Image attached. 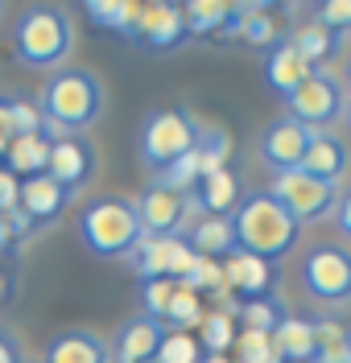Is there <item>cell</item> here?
Instances as JSON below:
<instances>
[{"instance_id":"6da1fadb","label":"cell","mask_w":351,"mask_h":363,"mask_svg":"<svg viewBox=\"0 0 351 363\" xmlns=\"http://www.w3.org/2000/svg\"><path fill=\"white\" fill-rule=\"evenodd\" d=\"M232 231H235V248H244V252H252V256H260V260H269V264H277L281 256L294 252L298 235H302V223L269 190H257L232 215Z\"/></svg>"},{"instance_id":"7a4b0ae2","label":"cell","mask_w":351,"mask_h":363,"mask_svg":"<svg viewBox=\"0 0 351 363\" xmlns=\"http://www.w3.org/2000/svg\"><path fill=\"white\" fill-rule=\"evenodd\" d=\"M79 240L83 248L99 256V260H120V256H137L145 244V227H140L137 203L120 199V194H99L83 206L79 215Z\"/></svg>"},{"instance_id":"3957f363","label":"cell","mask_w":351,"mask_h":363,"mask_svg":"<svg viewBox=\"0 0 351 363\" xmlns=\"http://www.w3.org/2000/svg\"><path fill=\"white\" fill-rule=\"evenodd\" d=\"M70 45H74L70 17L62 9H54V4L25 9L21 21L13 25V54L29 70H58L67 62Z\"/></svg>"},{"instance_id":"277c9868","label":"cell","mask_w":351,"mask_h":363,"mask_svg":"<svg viewBox=\"0 0 351 363\" xmlns=\"http://www.w3.org/2000/svg\"><path fill=\"white\" fill-rule=\"evenodd\" d=\"M42 120L54 124L58 133H79L87 128L99 108H104V91H99V79L91 70L79 67H62L50 74V83L42 87Z\"/></svg>"},{"instance_id":"5b68a950","label":"cell","mask_w":351,"mask_h":363,"mask_svg":"<svg viewBox=\"0 0 351 363\" xmlns=\"http://www.w3.org/2000/svg\"><path fill=\"white\" fill-rule=\"evenodd\" d=\"M199 120L186 112V108H157V112L145 116V124H140V161L153 169V174H162L169 169L174 161H182L194 153V145H199Z\"/></svg>"},{"instance_id":"8992f818","label":"cell","mask_w":351,"mask_h":363,"mask_svg":"<svg viewBox=\"0 0 351 363\" xmlns=\"http://www.w3.org/2000/svg\"><path fill=\"white\" fill-rule=\"evenodd\" d=\"M343 112H347V91L330 70H314L302 87L285 99V116H294L310 133H327V124H335Z\"/></svg>"},{"instance_id":"52a82bcc","label":"cell","mask_w":351,"mask_h":363,"mask_svg":"<svg viewBox=\"0 0 351 363\" xmlns=\"http://www.w3.org/2000/svg\"><path fill=\"white\" fill-rule=\"evenodd\" d=\"M306 294L323 306H347L351 301V252L343 244H318L302 260Z\"/></svg>"},{"instance_id":"ba28073f","label":"cell","mask_w":351,"mask_h":363,"mask_svg":"<svg viewBox=\"0 0 351 363\" xmlns=\"http://www.w3.org/2000/svg\"><path fill=\"white\" fill-rule=\"evenodd\" d=\"M269 194L277 199L298 223H314V219H327L335 215V206H339V186H330V182H318L302 174V169H289V174H273V186H269Z\"/></svg>"},{"instance_id":"9c48e42d","label":"cell","mask_w":351,"mask_h":363,"mask_svg":"<svg viewBox=\"0 0 351 363\" xmlns=\"http://www.w3.org/2000/svg\"><path fill=\"white\" fill-rule=\"evenodd\" d=\"M199 269V252L186 235H145L137 248L140 281H190Z\"/></svg>"},{"instance_id":"30bf717a","label":"cell","mask_w":351,"mask_h":363,"mask_svg":"<svg viewBox=\"0 0 351 363\" xmlns=\"http://www.w3.org/2000/svg\"><path fill=\"white\" fill-rule=\"evenodd\" d=\"M199 211L194 194H178V190H165V186H149L137 203L140 227L145 235H182V227L190 231V215Z\"/></svg>"},{"instance_id":"8fae6325","label":"cell","mask_w":351,"mask_h":363,"mask_svg":"<svg viewBox=\"0 0 351 363\" xmlns=\"http://www.w3.org/2000/svg\"><path fill=\"white\" fill-rule=\"evenodd\" d=\"M310 128L306 124H298L294 116H281V120H273L269 128H264V136H260V157H264V165L273 169V174H289V169H302V157L306 149H310Z\"/></svg>"},{"instance_id":"7c38bea8","label":"cell","mask_w":351,"mask_h":363,"mask_svg":"<svg viewBox=\"0 0 351 363\" xmlns=\"http://www.w3.org/2000/svg\"><path fill=\"white\" fill-rule=\"evenodd\" d=\"M219 264H223V285L232 294H240L244 301L269 297L273 285H277V264H269V260H260V256H252V252H244V248H232Z\"/></svg>"},{"instance_id":"4fadbf2b","label":"cell","mask_w":351,"mask_h":363,"mask_svg":"<svg viewBox=\"0 0 351 363\" xmlns=\"http://www.w3.org/2000/svg\"><path fill=\"white\" fill-rule=\"evenodd\" d=\"M95 169V157H91V145L83 140V136H58V140H50V165H46V178H54L67 194H74L83 182L91 178Z\"/></svg>"},{"instance_id":"5bb4252c","label":"cell","mask_w":351,"mask_h":363,"mask_svg":"<svg viewBox=\"0 0 351 363\" xmlns=\"http://www.w3.org/2000/svg\"><path fill=\"white\" fill-rule=\"evenodd\" d=\"M190 38L186 13L182 4H165V0H149L140 4V25H137V42H145L149 50H174Z\"/></svg>"},{"instance_id":"9a60e30c","label":"cell","mask_w":351,"mask_h":363,"mask_svg":"<svg viewBox=\"0 0 351 363\" xmlns=\"http://www.w3.org/2000/svg\"><path fill=\"white\" fill-rule=\"evenodd\" d=\"M162 339H165L162 322H153L145 314L128 318L112 339V363H153L157 351H162Z\"/></svg>"},{"instance_id":"2e32d148","label":"cell","mask_w":351,"mask_h":363,"mask_svg":"<svg viewBox=\"0 0 351 363\" xmlns=\"http://www.w3.org/2000/svg\"><path fill=\"white\" fill-rule=\"evenodd\" d=\"M347 145L339 140V136L330 133H314L310 136V149H306V157H302V174H310V178H318V182H330V186H339L343 182V174H347Z\"/></svg>"},{"instance_id":"e0dca14e","label":"cell","mask_w":351,"mask_h":363,"mask_svg":"<svg viewBox=\"0 0 351 363\" xmlns=\"http://www.w3.org/2000/svg\"><path fill=\"white\" fill-rule=\"evenodd\" d=\"M46 363H112V342L91 330H62L50 339Z\"/></svg>"},{"instance_id":"ac0fdd59","label":"cell","mask_w":351,"mask_h":363,"mask_svg":"<svg viewBox=\"0 0 351 363\" xmlns=\"http://www.w3.org/2000/svg\"><path fill=\"white\" fill-rule=\"evenodd\" d=\"M70 199H74V194H67V190L54 178H46V174L21 182V211L29 215V223H54Z\"/></svg>"},{"instance_id":"d6986e66","label":"cell","mask_w":351,"mask_h":363,"mask_svg":"<svg viewBox=\"0 0 351 363\" xmlns=\"http://www.w3.org/2000/svg\"><path fill=\"white\" fill-rule=\"evenodd\" d=\"M194 203H199V211H203L207 219H228V215H235L240 203H244L240 178H235L232 169L207 174V178L199 182V190H194Z\"/></svg>"},{"instance_id":"ffe728a7","label":"cell","mask_w":351,"mask_h":363,"mask_svg":"<svg viewBox=\"0 0 351 363\" xmlns=\"http://www.w3.org/2000/svg\"><path fill=\"white\" fill-rule=\"evenodd\" d=\"M310 74H314V67H306L302 58H298V50L285 42V38H281V42L269 50V58H264V79H269L273 91H281V99H289Z\"/></svg>"},{"instance_id":"44dd1931","label":"cell","mask_w":351,"mask_h":363,"mask_svg":"<svg viewBox=\"0 0 351 363\" xmlns=\"http://www.w3.org/2000/svg\"><path fill=\"white\" fill-rule=\"evenodd\" d=\"M50 165V136L46 133H29V136H13L9 149H4V169L17 178H38L46 174Z\"/></svg>"},{"instance_id":"7402d4cb","label":"cell","mask_w":351,"mask_h":363,"mask_svg":"<svg viewBox=\"0 0 351 363\" xmlns=\"http://www.w3.org/2000/svg\"><path fill=\"white\" fill-rule=\"evenodd\" d=\"M273 342L285 355V363H314L318 355V335H314V322L310 318H285L277 330H273Z\"/></svg>"},{"instance_id":"603a6c76","label":"cell","mask_w":351,"mask_h":363,"mask_svg":"<svg viewBox=\"0 0 351 363\" xmlns=\"http://www.w3.org/2000/svg\"><path fill=\"white\" fill-rule=\"evenodd\" d=\"M190 248L199 252L203 260H223L228 252L235 248V231H232V219H199V223H190L186 231Z\"/></svg>"},{"instance_id":"cb8c5ba5","label":"cell","mask_w":351,"mask_h":363,"mask_svg":"<svg viewBox=\"0 0 351 363\" xmlns=\"http://www.w3.org/2000/svg\"><path fill=\"white\" fill-rule=\"evenodd\" d=\"M87 17H91L99 29H108V33H120V38H133V42H137L140 4H133V0H91V4H87Z\"/></svg>"},{"instance_id":"d4e9b609","label":"cell","mask_w":351,"mask_h":363,"mask_svg":"<svg viewBox=\"0 0 351 363\" xmlns=\"http://www.w3.org/2000/svg\"><path fill=\"white\" fill-rule=\"evenodd\" d=\"M285 318H289L285 301H281L277 294H269V297L240 301V310H235V326H240V330H257V335H273Z\"/></svg>"},{"instance_id":"484cf974","label":"cell","mask_w":351,"mask_h":363,"mask_svg":"<svg viewBox=\"0 0 351 363\" xmlns=\"http://www.w3.org/2000/svg\"><path fill=\"white\" fill-rule=\"evenodd\" d=\"M203 318H207V306H203V294L186 285V281H178L174 285V297H169V310H165V322L169 330H194V326H203Z\"/></svg>"},{"instance_id":"4316f807","label":"cell","mask_w":351,"mask_h":363,"mask_svg":"<svg viewBox=\"0 0 351 363\" xmlns=\"http://www.w3.org/2000/svg\"><path fill=\"white\" fill-rule=\"evenodd\" d=\"M285 42L294 45V50H298V58H302L306 67H314V70H318V62H327L330 54L339 50V42H335V38H330V33H327L318 21L298 25V29H294Z\"/></svg>"},{"instance_id":"83f0119b","label":"cell","mask_w":351,"mask_h":363,"mask_svg":"<svg viewBox=\"0 0 351 363\" xmlns=\"http://www.w3.org/2000/svg\"><path fill=\"white\" fill-rule=\"evenodd\" d=\"M232 153V140L223 128H215V124H203L199 128V145H194V165H199V182L207 178V174H219V169H228L223 161Z\"/></svg>"},{"instance_id":"f1b7e54d","label":"cell","mask_w":351,"mask_h":363,"mask_svg":"<svg viewBox=\"0 0 351 363\" xmlns=\"http://www.w3.org/2000/svg\"><path fill=\"white\" fill-rule=\"evenodd\" d=\"M182 13H186V29L199 38V33H223L228 25H232L235 9L232 4H223V0H199V4H182Z\"/></svg>"},{"instance_id":"f546056e","label":"cell","mask_w":351,"mask_h":363,"mask_svg":"<svg viewBox=\"0 0 351 363\" xmlns=\"http://www.w3.org/2000/svg\"><path fill=\"white\" fill-rule=\"evenodd\" d=\"M235 335H240V326H235L232 314H223V310H207L203 326H199V347H203L207 355H228L232 342H235Z\"/></svg>"},{"instance_id":"4dcf8cb0","label":"cell","mask_w":351,"mask_h":363,"mask_svg":"<svg viewBox=\"0 0 351 363\" xmlns=\"http://www.w3.org/2000/svg\"><path fill=\"white\" fill-rule=\"evenodd\" d=\"M232 363H285V355L277 351L273 335H257V330H240L232 342Z\"/></svg>"},{"instance_id":"1f68e13d","label":"cell","mask_w":351,"mask_h":363,"mask_svg":"<svg viewBox=\"0 0 351 363\" xmlns=\"http://www.w3.org/2000/svg\"><path fill=\"white\" fill-rule=\"evenodd\" d=\"M240 38L252 42V45H277L281 25L269 17L264 4H244V9H240Z\"/></svg>"},{"instance_id":"d6a6232c","label":"cell","mask_w":351,"mask_h":363,"mask_svg":"<svg viewBox=\"0 0 351 363\" xmlns=\"http://www.w3.org/2000/svg\"><path fill=\"white\" fill-rule=\"evenodd\" d=\"M318 335V355L314 363H351V330L339 322H314Z\"/></svg>"},{"instance_id":"836d02e7","label":"cell","mask_w":351,"mask_h":363,"mask_svg":"<svg viewBox=\"0 0 351 363\" xmlns=\"http://www.w3.org/2000/svg\"><path fill=\"white\" fill-rule=\"evenodd\" d=\"M153 363H203V347L190 330H165L162 351Z\"/></svg>"},{"instance_id":"e575fe53","label":"cell","mask_w":351,"mask_h":363,"mask_svg":"<svg viewBox=\"0 0 351 363\" xmlns=\"http://www.w3.org/2000/svg\"><path fill=\"white\" fill-rule=\"evenodd\" d=\"M314 21L323 25L335 42H343L351 33V0H327V4H318V17Z\"/></svg>"},{"instance_id":"d590c367","label":"cell","mask_w":351,"mask_h":363,"mask_svg":"<svg viewBox=\"0 0 351 363\" xmlns=\"http://www.w3.org/2000/svg\"><path fill=\"white\" fill-rule=\"evenodd\" d=\"M174 285H178V281H145V285H140L145 318H153V322H165V310H169V297H174Z\"/></svg>"},{"instance_id":"8d00e7d4","label":"cell","mask_w":351,"mask_h":363,"mask_svg":"<svg viewBox=\"0 0 351 363\" xmlns=\"http://www.w3.org/2000/svg\"><path fill=\"white\" fill-rule=\"evenodd\" d=\"M9 112H13V136L42 133V108H33L25 99H9Z\"/></svg>"},{"instance_id":"74e56055","label":"cell","mask_w":351,"mask_h":363,"mask_svg":"<svg viewBox=\"0 0 351 363\" xmlns=\"http://www.w3.org/2000/svg\"><path fill=\"white\" fill-rule=\"evenodd\" d=\"M17 206H21V182L0 165V215H9V211H17Z\"/></svg>"},{"instance_id":"f35d334b","label":"cell","mask_w":351,"mask_h":363,"mask_svg":"<svg viewBox=\"0 0 351 363\" xmlns=\"http://www.w3.org/2000/svg\"><path fill=\"white\" fill-rule=\"evenodd\" d=\"M0 363H25L21 359V342L13 330H0Z\"/></svg>"},{"instance_id":"ab89813d","label":"cell","mask_w":351,"mask_h":363,"mask_svg":"<svg viewBox=\"0 0 351 363\" xmlns=\"http://www.w3.org/2000/svg\"><path fill=\"white\" fill-rule=\"evenodd\" d=\"M335 223H339V231L351 240V186L339 194V206H335Z\"/></svg>"},{"instance_id":"60d3db41","label":"cell","mask_w":351,"mask_h":363,"mask_svg":"<svg viewBox=\"0 0 351 363\" xmlns=\"http://www.w3.org/2000/svg\"><path fill=\"white\" fill-rule=\"evenodd\" d=\"M9 244H13V227H9V219H4V215H0V252L9 248Z\"/></svg>"},{"instance_id":"b9f144b4","label":"cell","mask_w":351,"mask_h":363,"mask_svg":"<svg viewBox=\"0 0 351 363\" xmlns=\"http://www.w3.org/2000/svg\"><path fill=\"white\" fill-rule=\"evenodd\" d=\"M203 363H232L228 355H203Z\"/></svg>"},{"instance_id":"7bdbcfd3","label":"cell","mask_w":351,"mask_h":363,"mask_svg":"<svg viewBox=\"0 0 351 363\" xmlns=\"http://www.w3.org/2000/svg\"><path fill=\"white\" fill-rule=\"evenodd\" d=\"M9 140H13V136H4V133H0V157H4V149H9Z\"/></svg>"},{"instance_id":"ee69618b","label":"cell","mask_w":351,"mask_h":363,"mask_svg":"<svg viewBox=\"0 0 351 363\" xmlns=\"http://www.w3.org/2000/svg\"><path fill=\"white\" fill-rule=\"evenodd\" d=\"M343 116H347V128H351V99H347V112H343Z\"/></svg>"},{"instance_id":"f6af8a7d","label":"cell","mask_w":351,"mask_h":363,"mask_svg":"<svg viewBox=\"0 0 351 363\" xmlns=\"http://www.w3.org/2000/svg\"><path fill=\"white\" fill-rule=\"evenodd\" d=\"M0 297H4V277H0Z\"/></svg>"},{"instance_id":"bcb514c9","label":"cell","mask_w":351,"mask_h":363,"mask_svg":"<svg viewBox=\"0 0 351 363\" xmlns=\"http://www.w3.org/2000/svg\"><path fill=\"white\" fill-rule=\"evenodd\" d=\"M347 91H351V67H347Z\"/></svg>"}]
</instances>
